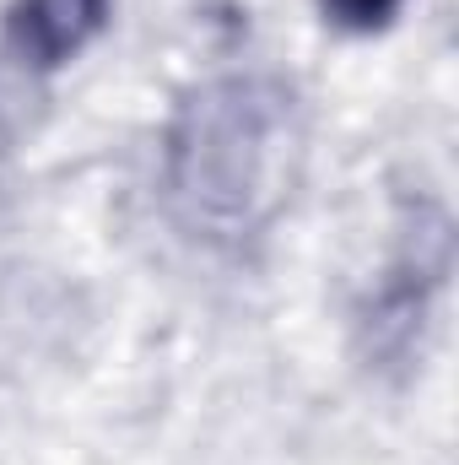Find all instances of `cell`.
Wrapping results in <instances>:
<instances>
[{
  "mask_svg": "<svg viewBox=\"0 0 459 465\" xmlns=\"http://www.w3.org/2000/svg\"><path fill=\"white\" fill-rule=\"evenodd\" d=\"M303 168L298 87L265 71H238L195 87L168 124L162 184L179 228L238 249L276 223Z\"/></svg>",
  "mask_w": 459,
  "mask_h": 465,
  "instance_id": "1",
  "label": "cell"
},
{
  "mask_svg": "<svg viewBox=\"0 0 459 465\" xmlns=\"http://www.w3.org/2000/svg\"><path fill=\"white\" fill-rule=\"evenodd\" d=\"M109 16V0H16L11 44L33 65H65Z\"/></svg>",
  "mask_w": 459,
  "mask_h": 465,
  "instance_id": "2",
  "label": "cell"
},
{
  "mask_svg": "<svg viewBox=\"0 0 459 465\" xmlns=\"http://www.w3.org/2000/svg\"><path fill=\"white\" fill-rule=\"evenodd\" d=\"M319 5H325V16L336 27H346V33H373L384 22H395V11L405 0H319Z\"/></svg>",
  "mask_w": 459,
  "mask_h": 465,
  "instance_id": "3",
  "label": "cell"
}]
</instances>
